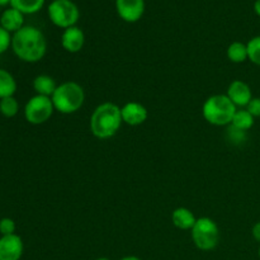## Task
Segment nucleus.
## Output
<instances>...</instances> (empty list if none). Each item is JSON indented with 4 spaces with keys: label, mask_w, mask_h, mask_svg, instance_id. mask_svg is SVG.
I'll use <instances>...</instances> for the list:
<instances>
[{
    "label": "nucleus",
    "mask_w": 260,
    "mask_h": 260,
    "mask_svg": "<svg viewBox=\"0 0 260 260\" xmlns=\"http://www.w3.org/2000/svg\"><path fill=\"white\" fill-rule=\"evenodd\" d=\"M12 50L19 60L35 63L47 52V41L42 30L33 25H24L12 37Z\"/></svg>",
    "instance_id": "obj_1"
},
{
    "label": "nucleus",
    "mask_w": 260,
    "mask_h": 260,
    "mask_svg": "<svg viewBox=\"0 0 260 260\" xmlns=\"http://www.w3.org/2000/svg\"><path fill=\"white\" fill-rule=\"evenodd\" d=\"M122 123L121 107L112 102H104L93 111L89 126L94 137L108 140L119 131Z\"/></svg>",
    "instance_id": "obj_2"
},
{
    "label": "nucleus",
    "mask_w": 260,
    "mask_h": 260,
    "mask_svg": "<svg viewBox=\"0 0 260 260\" xmlns=\"http://www.w3.org/2000/svg\"><path fill=\"white\" fill-rule=\"evenodd\" d=\"M236 111V106L226 94H215L208 96L202 106L203 118L210 124L217 127L230 126Z\"/></svg>",
    "instance_id": "obj_3"
},
{
    "label": "nucleus",
    "mask_w": 260,
    "mask_h": 260,
    "mask_svg": "<svg viewBox=\"0 0 260 260\" xmlns=\"http://www.w3.org/2000/svg\"><path fill=\"white\" fill-rule=\"evenodd\" d=\"M55 111L62 114L76 113L85 102V91L76 81H65L57 85L51 96Z\"/></svg>",
    "instance_id": "obj_4"
},
{
    "label": "nucleus",
    "mask_w": 260,
    "mask_h": 260,
    "mask_svg": "<svg viewBox=\"0 0 260 260\" xmlns=\"http://www.w3.org/2000/svg\"><path fill=\"white\" fill-rule=\"evenodd\" d=\"M194 245L202 251H210L216 249L220 243V229L210 217H200L190 230Z\"/></svg>",
    "instance_id": "obj_5"
},
{
    "label": "nucleus",
    "mask_w": 260,
    "mask_h": 260,
    "mask_svg": "<svg viewBox=\"0 0 260 260\" xmlns=\"http://www.w3.org/2000/svg\"><path fill=\"white\" fill-rule=\"evenodd\" d=\"M47 13L51 22L62 29L76 25L80 18L78 5L71 0H53L48 5Z\"/></svg>",
    "instance_id": "obj_6"
},
{
    "label": "nucleus",
    "mask_w": 260,
    "mask_h": 260,
    "mask_svg": "<svg viewBox=\"0 0 260 260\" xmlns=\"http://www.w3.org/2000/svg\"><path fill=\"white\" fill-rule=\"evenodd\" d=\"M53 112H55V107L50 96L38 95V94L33 95L24 106L25 121L35 126L50 121Z\"/></svg>",
    "instance_id": "obj_7"
},
{
    "label": "nucleus",
    "mask_w": 260,
    "mask_h": 260,
    "mask_svg": "<svg viewBox=\"0 0 260 260\" xmlns=\"http://www.w3.org/2000/svg\"><path fill=\"white\" fill-rule=\"evenodd\" d=\"M116 10L124 22H139L145 13V0H116Z\"/></svg>",
    "instance_id": "obj_8"
},
{
    "label": "nucleus",
    "mask_w": 260,
    "mask_h": 260,
    "mask_svg": "<svg viewBox=\"0 0 260 260\" xmlns=\"http://www.w3.org/2000/svg\"><path fill=\"white\" fill-rule=\"evenodd\" d=\"M24 251L22 238L17 234L0 238V260H20Z\"/></svg>",
    "instance_id": "obj_9"
},
{
    "label": "nucleus",
    "mask_w": 260,
    "mask_h": 260,
    "mask_svg": "<svg viewBox=\"0 0 260 260\" xmlns=\"http://www.w3.org/2000/svg\"><path fill=\"white\" fill-rule=\"evenodd\" d=\"M226 95L235 104L236 108L238 107L239 108H246V106L254 98L253 91H251V88L249 86V84H246L243 80H234L229 85Z\"/></svg>",
    "instance_id": "obj_10"
},
{
    "label": "nucleus",
    "mask_w": 260,
    "mask_h": 260,
    "mask_svg": "<svg viewBox=\"0 0 260 260\" xmlns=\"http://www.w3.org/2000/svg\"><path fill=\"white\" fill-rule=\"evenodd\" d=\"M121 114L123 123L128 126H140L145 123L149 117L146 107L137 102H128L123 107H121Z\"/></svg>",
    "instance_id": "obj_11"
},
{
    "label": "nucleus",
    "mask_w": 260,
    "mask_h": 260,
    "mask_svg": "<svg viewBox=\"0 0 260 260\" xmlns=\"http://www.w3.org/2000/svg\"><path fill=\"white\" fill-rule=\"evenodd\" d=\"M84 43H85V35H84L83 29L76 25L63 29L62 35H61V46L66 52H80L84 47Z\"/></svg>",
    "instance_id": "obj_12"
},
{
    "label": "nucleus",
    "mask_w": 260,
    "mask_h": 260,
    "mask_svg": "<svg viewBox=\"0 0 260 260\" xmlns=\"http://www.w3.org/2000/svg\"><path fill=\"white\" fill-rule=\"evenodd\" d=\"M0 27L8 30L10 35H14L20 28L24 27V14L12 7L8 8L0 17Z\"/></svg>",
    "instance_id": "obj_13"
},
{
    "label": "nucleus",
    "mask_w": 260,
    "mask_h": 260,
    "mask_svg": "<svg viewBox=\"0 0 260 260\" xmlns=\"http://www.w3.org/2000/svg\"><path fill=\"white\" fill-rule=\"evenodd\" d=\"M197 217L194 213L185 207H178L172 213V222L179 230H192Z\"/></svg>",
    "instance_id": "obj_14"
},
{
    "label": "nucleus",
    "mask_w": 260,
    "mask_h": 260,
    "mask_svg": "<svg viewBox=\"0 0 260 260\" xmlns=\"http://www.w3.org/2000/svg\"><path fill=\"white\" fill-rule=\"evenodd\" d=\"M56 88H57V84H56L55 79L50 75H38L36 76L35 80H33V89H35L36 94L43 96H52V94L55 93Z\"/></svg>",
    "instance_id": "obj_15"
},
{
    "label": "nucleus",
    "mask_w": 260,
    "mask_h": 260,
    "mask_svg": "<svg viewBox=\"0 0 260 260\" xmlns=\"http://www.w3.org/2000/svg\"><path fill=\"white\" fill-rule=\"evenodd\" d=\"M17 91V81L14 76L5 69L0 68V99L14 96Z\"/></svg>",
    "instance_id": "obj_16"
},
{
    "label": "nucleus",
    "mask_w": 260,
    "mask_h": 260,
    "mask_svg": "<svg viewBox=\"0 0 260 260\" xmlns=\"http://www.w3.org/2000/svg\"><path fill=\"white\" fill-rule=\"evenodd\" d=\"M228 58L234 63H243L248 60V47L246 43L235 41L228 47Z\"/></svg>",
    "instance_id": "obj_17"
},
{
    "label": "nucleus",
    "mask_w": 260,
    "mask_h": 260,
    "mask_svg": "<svg viewBox=\"0 0 260 260\" xmlns=\"http://www.w3.org/2000/svg\"><path fill=\"white\" fill-rule=\"evenodd\" d=\"M45 5V0H10V7L23 14H35Z\"/></svg>",
    "instance_id": "obj_18"
},
{
    "label": "nucleus",
    "mask_w": 260,
    "mask_h": 260,
    "mask_svg": "<svg viewBox=\"0 0 260 260\" xmlns=\"http://www.w3.org/2000/svg\"><path fill=\"white\" fill-rule=\"evenodd\" d=\"M254 121H255V118L245 108H241L236 111L233 122H231V126L236 127L241 131L248 132L254 126Z\"/></svg>",
    "instance_id": "obj_19"
},
{
    "label": "nucleus",
    "mask_w": 260,
    "mask_h": 260,
    "mask_svg": "<svg viewBox=\"0 0 260 260\" xmlns=\"http://www.w3.org/2000/svg\"><path fill=\"white\" fill-rule=\"evenodd\" d=\"M19 112V103L14 96L0 99V113L7 118H13Z\"/></svg>",
    "instance_id": "obj_20"
},
{
    "label": "nucleus",
    "mask_w": 260,
    "mask_h": 260,
    "mask_svg": "<svg viewBox=\"0 0 260 260\" xmlns=\"http://www.w3.org/2000/svg\"><path fill=\"white\" fill-rule=\"evenodd\" d=\"M248 60L251 61L254 65L260 66V36L253 37L248 43Z\"/></svg>",
    "instance_id": "obj_21"
},
{
    "label": "nucleus",
    "mask_w": 260,
    "mask_h": 260,
    "mask_svg": "<svg viewBox=\"0 0 260 260\" xmlns=\"http://www.w3.org/2000/svg\"><path fill=\"white\" fill-rule=\"evenodd\" d=\"M226 137H228V141L230 144L235 145V146H241L243 144H245L248 135H246V131H241V129L230 124L228 127V131H226Z\"/></svg>",
    "instance_id": "obj_22"
},
{
    "label": "nucleus",
    "mask_w": 260,
    "mask_h": 260,
    "mask_svg": "<svg viewBox=\"0 0 260 260\" xmlns=\"http://www.w3.org/2000/svg\"><path fill=\"white\" fill-rule=\"evenodd\" d=\"M15 222L13 218L10 217H4L0 220V235L7 236V235H13L15 234Z\"/></svg>",
    "instance_id": "obj_23"
},
{
    "label": "nucleus",
    "mask_w": 260,
    "mask_h": 260,
    "mask_svg": "<svg viewBox=\"0 0 260 260\" xmlns=\"http://www.w3.org/2000/svg\"><path fill=\"white\" fill-rule=\"evenodd\" d=\"M12 37L13 36L8 30L0 27V55L7 52L9 47H12Z\"/></svg>",
    "instance_id": "obj_24"
},
{
    "label": "nucleus",
    "mask_w": 260,
    "mask_h": 260,
    "mask_svg": "<svg viewBox=\"0 0 260 260\" xmlns=\"http://www.w3.org/2000/svg\"><path fill=\"white\" fill-rule=\"evenodd\" d=\"M246 111L254 117V118H259L260 117V98L259 96H254L250 101V103L246 106Z\"/></svg>",
    "instance_id": "obj_25"
},
{
    "label": "nucleus",
    "mask_w": 260,
    "mask_h": 260,
    "mask_svg": "<svg viewBox=\"0 0 260 260\" xmlns=\"http://www.w3.org/2000/svg\"><path fill=\"white\" fill-rule=\"evenodd\" d=\"M251 235H253L254 240H256L260 243V221L256 223H254L253 229H251Z\"/></svg>",
    "instance_id": "obj_26"
},
{
    "label": "nucleus",
    "mask_w": 260,
    "mask_h": 260,
    "mask_svg": "<svg viewBox=\"0 0 260 260\" xmlns=\"http://www.w3.org/2000/svg\"><path fill=\"white\" fill-rule=\"evenodd\" d=\"M254 12H255V14L260 17V0H256L255 3H254Z\"/></svg>",
    "instance_id": "obj_27"
},
{
    "label": "nucleus",
    "mask_w": 260,
    "mask_h": 260,
    "mask_svg": "<svg viewBox=\"0 0 260 260\" xmlns=\"http://www.w3.org/2000/svg\"><path fill=\"white\" fill-rule=\"evenodd\" d=\"M121 260H142L139 256H135V255H128V256H123Z\"/></svg>",
    "instance_id": "obj_28"
},
{
    "label": "nucleus",
    "mask_w": 260,
    "mask_h": 260,
    "mask_svg": "<svg viewBox=\"0 0 260 260\" xmlns=\"http://www.w3.org/2000/svg\"><path fill=\"white\" fill-rule=\"evenodd\" d=\"M10 5V0H0V7H7Z\"/></svg>",
    "instance_id": "obj_29"
},
{
    "label": "nucleus",
    "mask_w": 260,
    "mask_h": 260,
    "mask_svg": "<svg viewBox=\"0 0 260 260\" xmlns=\"http://www.w3.org/2000/svg\"><path fill=\"white\" fill-rule=\"evenodd\" d=\"M95 260H111V259L106 258V256H102V258H98V259H95Z\"/></svg>",
    "instance_id": "obj_30"
},
{
    "label": "nucleus",
    "mask_w": 260,
    "mask_h": 260,
    "mask_svg": "<svg viewBox=\"0 0 260 260\" xmlns=\"http://www.w3.org/2000/svg\"><path fill=\"white\" fill-rule=\"evenodd\" d=\"M258 255H259V258H260V246H259V250H258Z\"/></svg>",
    "instance_id": "obj_31"
}]
</instances>
